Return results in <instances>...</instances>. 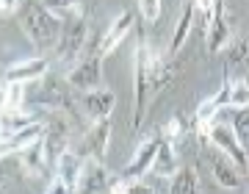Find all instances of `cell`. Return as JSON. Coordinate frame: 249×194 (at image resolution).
<instances>
[{
	"label": "cell",
	"mask_w": 249,
	"mask_h": 194,
	"mask_svg": "<svg viewBox=\"0 0 249 194\" xmlns=\"http://www.w3.org/2000/svg\"><path fill=\"white\" fill-rule=\"evenodd\" d=\"M45 75H47L45 58H31V61H22L17 67L6 70V80H19V83H34V80H42Z\"/></svg>",
	"instance_id": "obj_18"
},
{
	"label": "cell",
	"mask_w": 249,
	"mask_h": 194,
	"mask_svg": "<svg viewBox=\"0 0 249 194\" xmlns=\"http://www.w3.org/2000/svg\"><path fill=\"white\" fill-rule=\"evenodd\" d=\"M202 139L211 141L213 147H219L224 155H230V158L235 161V167L241 169V175L249 169V155H247V150L241 147V141H238V136H235L232 128H227V125H222V122H213L208 131H205Z\"/></svg>",
	"instance_id": "obj_5"
},
{
	"label": "cell",
	"mask_w": 249,
	"mask_h": 194,
	"mask_svg": "<svg viewBox=\"0 0 249 194\" xmlns=\"http://www.w3.org/2000/svg\"><path fill=\"white\" fill-rule=\"evenodd\" d=\"M83 167H86V158L78 155V153L67 150L61 158H58V164H55V175L61 177V180H67L72 189H78L80 175H83Z\"/></svg>",
	"instance_id": "obj_17"
},
{
	"label": "cell",
	"mask_w": 249,
	"mask_h": 194,
	"mask_svg": "<svg viewBox=\"0 0 249 194\" xmlns=\"http://www.w3.org/2000/svg\"><path fill=\"white\" fill-rule=\"evenodd\" d=\"M224 64L230 67H247L249 64V36H235L232 44L224 50Z\"/></svg>",
	"instance_id": "obj_22"
},
{
	"label": "cell",
	"mask_w": 249,
	"mask_h": 194,
	"mask_svg": "<svg viewBox=\"0 0 249 194\" xmlns=\"http://www.w3.org/2000/svg\"><path fill=\"white\" fill-rule=\"evenodd\" d=\"M230 89H232V78L224 75L222 89H219L213 97H208V100L199 103V108H196V114H194V128L199 131V136H205V131H208L211 125L219 122L216 116L222 114L224 108H230Z\"/></svg>",
	"instance_id": "obj_7"
},
{
	"label": "cell",
	"mask_w": 249,
	"mask_h": 194,
	"mask_svg": "<svg viewBox=\"0 0 249 194\" xmlns=\"http://www.w3.org/2000/svg\"><path fill=\"white\" fill-rule=\"evenodd\" d=\"M70 139H72V116L70 111H53L50 122L45 131V155L47 164H58L64 153L70 150Z\"/></svg>",
	"instance_id": "obj_2"
},
{
	"label": "cell",
	"mask_w": 249,
	"mask_h": 194,
	"mask_svg": "<svg viewBox=\"0 0 249 194\" xmlns=\"http://www.w3.org/2000/svg\"><path fill=\"white\" fill-rule=\"evenodd\" d=\"M36 122L34 114H22V111H11V114H3V139L6 136H14L22 128H31Z\"/></svg>",
	"instance_id": "obj_24"
},
{
	"label": "cell",
	"mask_w": 249,
	"mask_h": 194,
	"mask_svg": "<svg viewBox=\"0 0 249 194\" xmlns=\"http://www.w3.org/2000/svg\"><path fill=\"white\" fill-rule=\"evenodd\" d=\"M111 194H152V189L142 183V177H119L111 183Z\"/></svg>",
	"instance_id": "obj_25"
},
{
	"label": "cell",
	"mask_w": 249,
	"mask_h": 194,
	"mask_svg": "<svg viewBox=\"0 0 249 194\" xmlns=\"http://www.w3.org/2000/svg\"><path fill=\"white\" fill-rule=\"evenodd\" d=\"M169 194H199V183L191 169H178L169 180Z\"/></svg>",
	"instance_id": "obj_23"
},
{
	"label": "cell",
	"mask_w": 249,
	"mask_h": 194,
	"mask_svg": "<svg viewBox=\"0 0 249 194\" xmlns=\"http://www.w3.org/2000/svg\"><path fill=\"white\" fill-rule=\"evenodd\" d=\"M89 42H91V34H89V25H86V17L64 19V34H61L58 47H55V56L61 61H72L75 56H86Z\"/></svg>",
	"instance_id": "obj_3"
},
{
	"label": "cell",
	"mask_w": 249,
	"mask_h": 194,
	"mask_svg": "<svg viewBox=\"0 0 249 194\" xmlns=\"http://www.w3.org/2000/svg\"><path fill=\"white\" fill-rule=\"evenodd\" d=\"M150 58H152V50L150 44L144 42V34H142V42H139V50H136V106H133V128L142 125V114L147 108V100H150Z\"/></svg>",
	"instance_id": "obj_4"
},
{
	"label": "cell",
	"mask_w": 249,
	"mask_h": 194,
	"mask_svg": "<svg viewBox=\"0 0 249 194\" xmlns=\"http://www.w3.org/2000/svg\"><path fill=\"white\" fill-rule=\"evenodd\" d=\"M194 14H196V3H186L183 11H180V17H178L172 42H169V56H166L169 61H175V56L180 53V47L186 44V36H188V31H191V25H194Z\"/></svg>",
	"instance_id": "obj_16"
},
{
	"label": "cell",
	"mask_w": 249,
	"mask_h": 194,
	"mask_svg": "<svg viewBox=\"0 0 249 194\" xmlns=\"http://www.w3.org/2000/svg\"><path fill=\"white\" fill-rule=\"evenodd\" d=\"M130 28H133V11H127L124 9L119 17L114 19V25L108 28L106 34L100 36V50H97V56L100 58H106V56H111L119 47V44L124 42V36L130 34Z\"/></svg>",
	"instance_id": "obj_12"
},
{
	"label": "cell",
	"mask_w": 249,
	"mask_h": 194,
	"mask_svg": "<svg viewBox=\"0 0 249 194\" xmlns=\"http://www.w3.org/2000/svg\"><path fill=\"white\" fill-rule=\"evenodd\" d=\"M45 131H47V125L34 122L31 128H22V131H17L14 136H6V139H3V155L9 158L14 153H22V150H28V147H34L39 139H45Z\"/></svg>",
	"instance_id": "obj_13"
},
{
	"label": "cell",
	"mask_w": 249,
	"mask_h": 194,
	"mask_svg": "<svg viewBox=\"0 0 249 194\" xmlns=\"http://www.w3.org/2000/svg\"><path fill=\"white\" fill-rule=\"evenodd\" d=\"M67 83L75 92L86 95V92H97L103 83V58L100 56H83L70 72H67Z\"/></svg>",
	"instance_id": "obj_6"
},
{
	"label": "cell",
	"mask_w": 249,
	"mask_h": 194,
	"mask_svg": "<svg viewBox=\"0 0 249 194\" xmlns=\"http://www.w3.org/2000/svg\"><path fill=\"white\" fill-rule=\"evenodd\" d=\"M19 25L25 31L36 50H47V47H58L64 34V17L50 6V3H22L19 9Z\"/></svg>",
	"instance_id": "obj_1"
},
{
	"label": "cell",
	"mask_w": 249,
	"mask_h": 194,
	"mask_svg": "<svg viewBox=\"0 0 249 194\" xmlns=\"http://www.w3.org/2000/svg\"><path fill=\"white\" fill-rule=\"evenodd\" d=\"M230 108H232V111L249 108V83H247V80H232V89H230Z\"/></svg>",
	"instance_id": "obj_27"
},
{
	"label": "cell",
	"mask_w": 249,
	"mask_h": 194,
	"mask_svg": "<svg viewBox=\"0 0 249 194\" xmlns=\"http://www.w3.org/2000/svg\"><path fill=\"white\" fill-rule=\"evenodd\" d=\"M191 125H194V119L188 122V119H186L183 114H175V116L169 119V122H166V128L160 131V136H163V139L169 141V144L175 147V150H178L180 144L186 141V136H188V128H191Z\"/></svg>",
	"instance_id": "obj_21"
},
{
	"label": "cell",
	"mask_w": 249,
	"mask_h": 194,
	"mask_svg": "<svg viewBox=\"0 0 249 194\" xmlns=\"http://www.w3.org/2000/svg\"><path fill=\"white\" fill-rule=\"evenodd\" d=\"M205 36H208V53H211V56L224 53V50H227V47L232 44L235 34H232V28L227 25V19H224V3H213L211 25H208Z\"/></svg>",
	"instance_id": "obj_10"
},
{
	"label": "cell",
	"mask_w": 249,
	"mask_h": 194,
	"mask_svg": "<svg viewBox=\"0 0 249 194\" xmlns=\"http://www.w3.org/2000/svg\"><path fill=\"white\" fill-rule=\"evenodd\" d=\"M47 194H78V189H72L67 180H61L58 175H53L50 186H47Z\"/></svg>",
	"instance_id": "obj_29"
},
{
	"label": "cell",
	"mask_w": 249,
	"mask_h": 194,
	"mask_svg": "<svg viewBox=\"0 0 249 194\" xmlns=\"http://www.w3.org/2000/svg\"><path fill=\"white\" fill-rule=\"evenodd\" d=\"M108 189V172L100 161H86L83 167V175H80L78 183V194H106Z\"/></svg>",
	"instance_id": "obj_15"
},
{
	"label": "cell",
	"mask_w": 249,
	"mask_h": 194,
	"mask_svg": "<svg viewBox=\"0 0 249 194\" xmlns=\"http://www.w3.org/2000/svg\"><path fill=\"white\" fill-rule=\"evenodd\" d=\"M152 172H155L158 177H172L175 172H178V150H175L166 139L160 141L155 164H152Z\"/></svg>",
	"instance_id": "obj_20"
},
{
	"label": "cell",
	"mask_w": 249,
	"mask_h": 194,
	"mask_svg": "<svg viewBox=\"0 0 249 194\" xmlns=\"http://www.w3.org/2000/svg\"><path fill=\"white\" fill-rule=\"evenodd\" d=\"M28 86L31 83H19V80H6L3 83V114L22 111V106L28 103Z\"/></svg>",
	"instance_id": "obj_19"
},
{
	"label": "cell",
	"mask_w": 249,
	"mask_h": 194,
	"mask_svg": "<svg viewBox=\"0 0 249 194\" xmlns=\"http://www.w3.org/2000/svg\"><path fill=\"white\" fill-rule=\"evenodd\" d=\"M160 141H163V136H160V133H152L144 144H139V150H136V155L130 158V164L124 167L122 177H142L144 172L155 164V155H158Z\"/></svg>",
	"instance_id": "obj_11"
},
{
	"label": "cell",
	"mask_w": 249,
	"mask_h": 194,
	"mask_svg": "<svg viewBox=\"0 0 249 194\" xmlns=\"http://www.w3.org/2000/svg\"><path fill=\"white\" fill-rule=\"evenodd\" d=\"M80 106L89 114L91 122H100V119H108L111 111H114V95L106 92V89H97V92H86L80 95Z\"/></svg>",
	"instance_id": "obj_14"
},
{
	"label": "cell",
	"mask_w": 249,
	"mask_h": 194,
	"mask_svg": "<svg viewBox=\"0 0 249 194\" xmlns=\"http://www.w3.org/2000/svg\"><path fill=\"white\" fill-rule=\"evenodd\" d=\"M232 131L238 136L241 147L247 150L249 155V108H241V111H232Z\"/></svg>",
	"instance_id": "obj_26"
},
{
	"label": "cell",
	"mask_w": 249,
	"mask_h": 194,
	"mask_svg": "<svg viewBox=\"0 0 249 194\" xmlns=\"http://www.w3.org/2000/svg\"><path fill=\"white\" fill-rule=\"evenodd\" d=\"M205 161H208L219 186H224V189H238L241 186V169L235 167V161L230 155H224L219 147H213L211 141L205 144Z\"/></svg>",
	"instance_id": "obj_8"
},
{
	"label": "cell",
	"mask_w": 249,
	"mask_h": 194,
	"mask_svg": "<svg viewBox=\"0 0 249 194\" xmlns=\"http://www.w3.org/2000/svg\"><path fill=\"white\" fill-rule=\"evenodd\" d=\"M108 136H111V119H100V122H91V128L86 131V136L80 139L78 144V155H83L86 161H106V147H108Z\"/></svg>",
	"instance_id": "obj_9"
},
{
	"label": "cell",
	"mask_w": 249,
	"mask_h": 194,
	"mask_svg": "<svg viewBox=\"0 0 249 194\" xmlns=\"http://www.w3.org/2000/svg\"><path fill=\"white\" fill-rule=\"evenodd\" d=\"M139 11L147 19V25H155L160 17V11H163V3H158V0H144V3H139Z\"/></svg>",
	"instance_id": "obj_28"
}]
</instances>
